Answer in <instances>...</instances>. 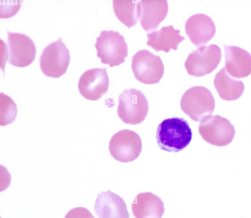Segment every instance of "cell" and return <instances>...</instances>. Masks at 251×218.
Returning <instances> with one entry per match:
<instances>
[{
  "mask_svg": "<svg viewBox=\"0 0 251 218\" xmlns=\"http://www.w3.org/2000/svg\"><path fill=\"white\" fill-rule=\"evenodd\" d=\"M192 132L189 124L183 118L173 117L163 120L158 125L156 142L162 150L177 152L190 143Z\"/></svg>",
  "mask_w": 251,
  "mask_h": 218,
  "instance_id": "6da1fadb",
  "label": "cell"
},
{
  "mask_svg": "<svg viewBox=\"0 0 251 218\" xmlns=\"http://www.w3.org/2000/svg\"><path fill=\"white\" fill-rule=\"evenodd\" d=\"M183 112L192 120L201 122L211 116L215 108V99L206 87L197 86L188 89L180 100Z\"/></svg>",
  "mask_w": 251,
  "mask_h": 218,
  "instance_id": "7a4b0ae2",
  "label": "cell"
},
{
  "mask_svg": "<svg viewBox=\"0 0 251 218\" xmlns=\"http://www.w3.org/2000/svg\"><path fill=\"white\" fill-rule=\"evenodd\" d=\"M95 48L101 62L111 67L124 63L128 55L127 45L124 37L118 31H101L97 38Z\"/></svg>",
  "mask_w": 251,
  "mask_h": 218,
  "instance_id": "3957f363",
  "label": "cell"
},
{
  "mask_svg": "<svg viewBox=\"0 0 251 218\" xmlns=\"http://www.w3.org/2000/svg\"><path fill=\"white\" fill-rule=\"evenodd\" d=\"M118 101V115L124 123L135 125L145 120L149 104L141 91L134 88L126 89L119 96Z\"/></svg>",
  "mask_w": 251,
  "mask_h": 218,
  "instance_id": "277c9868",
  "label": "cell"
},
{
  "mask_svg": "<svg viewBox=\"0 0 251 218\" xmlns=\"http://www.w3.org/2000/svg\"><path fill=\"white\" fill-rule=\"evenodd\" d=\"M131 68L135 77L146 84L158 83L164 72L160 56L147 49L139 50L133 56Z\"/></svg>",
  "mask_w": 251,
  "mask_h": 218,
  "instance_id": "5b68a950",
  "label": "cell"
},
{
  "mask_svg": "<svg viewBox=\"0 0 251 218\" xmlns=\"http://www.w3.org/2000/svg\"><path fill=\"white\" fill-rule=\"evenodd\" d=\"M222 58L221 49L217 45L202 46L188 55L184 66L189 74L202 76L212 72Z\"/></svg>",
  "mask_w": 251,
  "mask_h": 218,
  "instance_id": "8992f818",
  "label": "cell"
},
{
  "mask_svg": "<svg viewBox=\"0 0 251 218\" xmlns=\"http://www.w3.org/2000/svg\"><path fill=\"white\" fill-rule=\"evenodd\" d=\"M70 60L69 51L60 38L46 47L39 62L41 69L46 75L58 78L67 71Z\"/></svg>",
  "mask_w": 251,
  "mask_h": 218,
  "instance_id": "52a82bcc",
  "label": "cell"
},
{
  "mask_svg": "<svg viewBox=\"0 0 251 218\" xmlns=\"http://www.w3.org/2000/svg\"><path fill=\"white\" fill-rule=\"evenodd\" d=\"M142 148L139 135L128 129L117 132L112 137L109 144L111 155L116 160L124 163L132 162L137 158Z\"/></svg>",
  "mask_w": 251,
  "mask_h": 218,
  "instance_id": "ba28073f",
  "label": "cell"
},
{
  "mask_svg": "<svg viewBox=\"0 0 251 218\" xmlns=\"http://www.w3.org/2000/svg\"><path fill=\"white\" fill-rule=\"evenodd\" d=\"M199 132L205 141L218 146L229 144L235 134L234 127L229 121L218 115H211L201 122Z\"/></svg>",
  "mask_w": 251,
  "mask_h": 218,
  "instance_id": "9c48e42d",
  "label": "cell"
},
{
  "mask_svg": "<svg viewBox=\"0 0 251 218\" xmlns=\"http://www.w3.org/2000/svg\"><path fill=\"white\" fill-rule=\"evenodd\" d=\"M8 60L16 67H25L34 60L36 50L33 41L22 33L7 32Z\"/></svg>",
  "mask_w": 251,
  "mask_h": 218,
  "instance_id": "30bf717a",
  "label": "cell"
},
{
  "mask_svg": "<svg viewBox=\"0 0 251 218\" xmlns=\"http://www.w3.org/2000/svg\"><path fill=\"white\" fill-rule=\"evenodd\" d=\"M109 83L105 68H94L85 71L81 75L78 88L84 98L97 100L107 92Z\"/></svg>",
  "mask_w": 251,
  "mask_h": 218,
  "instance_id": "8fae6325",
  "label": "cell"
},
{
  "mask_svg": "<svg viewBox=\"0 0 251 218\" xmlns=\"http://www.w3.org/2000/svg\"><path fill=\"white\" fill-rule=\"evenodd\" d=\"M185 27L189 39L197 47L206 44L216 32L213 20L204 14H196L190 16L185 23Z\"/></svg>",
  "mask_w": 251,
  "mask_h": 218,
  "instance_id": "7c38bea8",
  "label": "cell"
},
{
  "mask_svg": "<svg viewBox=\"0 0 251 218\" xmlns=\"http://www.w3.org/2000/svg\"><path fill=\"white\" fill-rule=\"evenodd\" d=\"M94 209L98 218H129L123 199L110 190L98 194Z\"/></svg>",
  "mask_w": 251,
  "mask_h": 218,
  "instance_id": "4fadbf2b",
  "label": "cell"
},
{
  "mask_svg": "<svg viewBox=\"0 0 251 218\" xmlns=\"http://www.w3.org/2000/svg\"><path fill=\"white\" fill-rule=\"evenodd\" d=\"M138 3L139 19L147 31L156 29L168 10L166 0H141Z\"/></svg>",
  "mask_w": 251,
  "mask_h": 218,
  "instance_id": "5bb4252c",
  "label": "cell"
},
{
  "mask_svg": "<svg viewBox=\"0 0 251 218\" xmlns=\"http://www.w3.org/2000/svg\"><path fill=\"white\" fill-rule=\"evenodd\" d=\"M226 65L227 73L233 77H246L251 73V55L240 47L224 45Z\"/></svg>",
  "mask_w": 251,
  "mask_h": 218,
  "instance_id": "9a60e30c",
  "label": "cell"
},
{
  "mask_svg": "<svg viewBox=\"0 0 251 218\" xmlns=\"http://www.w3.org/2000/svg\"><path fill=\"white\" fill-rule=\"evenodd\" d=\"M131 209L135 218H161L165 211L161 198L151 192L137 194L132 202Z\"/></svg>",
  "mask_w": 251,
  "mask_h": 218,
  "instance_id": "2e32d148",
  "label": "cell"
},
{
  "mask_svg": "<svg viewBox=\"0 0 251 218\" xmlns=\"http://www.w3.org/2000/svg\"><path fill=\"white\" fill-rule=\"evenodd\" d=\"M180 30L174 29L173 25L163 26L161 29L147 34V44L156 51L166 52L171 49L176 50L179 44L185 39L179 34Z\"/></svg>",
  "mask_w": 251,
  "mask_h": 218,
  "instance_id": "e0dca14e",
  "label": "cell"
},
{
  "mask_svg": "<svg viewBox=\"0 0 251 218\" xmlns=\"http://www.w3.org/2000/svg\"><path fill=\"white\" fill-rule=\"evenodd\" d=\"M214 85L220 97L226 101L239 98L245 88L243 82L231 76L225 67L215 75Z\"/></svg>",
  "mask_w": 251,
  "mask_h": 218,
  "instance_id": "ac0fdd59",
  "label": "cell"
},
{
  "mask_svg": "<svg viewBox=\"0 0 251 218\" xmlns=\"http://www.w3.org/2000/svg\"><path fill=\"white\" fill-rule=\"evenodd\" d=\"M113 6L118 19L128 28L136 24L139 19L138 2L131 0H114Z\"/></svg>",
  "mask_w": 251,
  "mask_h": 218,
  "instance_id": "d6986e66",
  "label": "cell"
},
{
  "mask_svg": "<svg viewBox=\"0 0 251 218\" xmlns=\"http://www.w3.org/2000/svg\"><path fill=\"white\" fill-rule=\"evenodd\" d=\"M17 109L14 101L8 96L0 94V124L6 125L12 122L17 115Z\"/></svg>",
  "mask_w": 251,
  "mask_h": 218,
  "instance_id": "ffe728a7",
  "label": "cell"
},
{
  "mask_svg": "<svg viewBox=\"0 0 251 218\" xmlns=\"http://www.w3.org/2000/svg\"><path fill=\"white\" fill-rule=\"evenodd\" d=\"M65 218H95L91 213L86 208L76 207L70 210Z\"/></svg>",
  "mask_w": 251,
  "mask_h": 218,
  "instance_id": "44dd1931",
  "label": "cell"
}]
</instances>
